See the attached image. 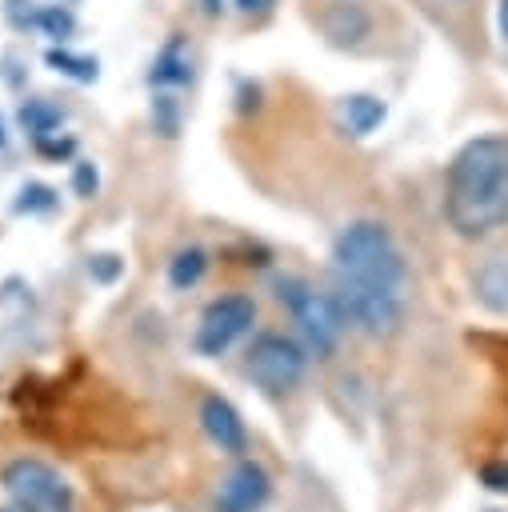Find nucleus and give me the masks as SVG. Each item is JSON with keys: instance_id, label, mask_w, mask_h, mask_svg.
I'll use <instances>...</instances> for the list:
<instances>
[{"instance_id": "5", "label": "nucleus", "mask_w": 508, "mask_h": 512, "mask_svg": "<svg viewBox=\"0 0 508 512\" xmlns=\"http://www.w3.org/2000/svg\"><path fill=\"white\" fill-rule=\"evenodd\" d=\"M304 368H308V356L296 340L288 336H276V332H264L252 340L248 356H244V372L252 384H260L264 392H288L304 380Z\"/></svg>"}, {"instance_id": "2", "label": "nucleus", "mask_w": 508, "mask_h": 512, "mask_svg": "<svg viewBox=\"0 0 508 512\" xmlns=\"http://www.w3.org/2000/svg\"><path fill=\"white\" fill-rule=\"evenodd\" d=\"M332 264L340 284H364V288H396L404 292L408 268L404 256L396 252L392 236L376 220H356L348 224L336 244H332Z\"/></svg>"}, {"instance_id": "4", "label": "nucleus", "mask_w": 508, "mask_h": 512, "mask_svg": "<svg viewBox=\"0 0 508 512\" xmlns=\"http://www.w3.org/2000/svg\"><path fill=\"white\" fill-rule=\"evenodd\" d=\"M0 484L16 512H76L68 480L44 460H32V456L12 460L0 472Z\"/></svg>"}, {"instance_id": "21", "label": "nucleus", "mask_w": 508, "mask_h": 512, "mask_svg": "<svg viewBox=\"0 0 508 512\" xmlns=\"http://www.w3.org/2000/svg\"><path fill=\"white\" fill-rule=\"evenodd\" d=\"M88 272H92L96 284H116L120 272H124V260L112 256V252H104V256H92V260H88Z\"/></svg>"}, {"instance_id": "26", "label": "nucleus", "mask_w": 508, "mask_h": 512, "mask_svg": "<svg viewBox=\"0 0 508 512\" xmlns=\"http://www.w3.org/2000/svg\"><path fill=\"white\" fill-rule=\"evenodd\" d=\"M4 140H8V136H4V120H0V148H4Z\"/></svg>"}, {"instance_id": "17", "label": "nucleus", "mask_w": 508, "mask_h": 512, "mask_svg": "<svg viewBox=\"0 0 508 512\" xmlns=\"http://www.w3.org/2000/svg\"><path fill=\"white\" fill-rule=\"evenodd\" d=\"M184 80H188V60L180 56V40H172V44L156 56L152 84H184Z\"/></svg>"}, {"instance_id": "9", "label": "nucleus", "mask_w": 508, "mask_h": 512, "mask_svg": "<svg viewBox=\"0 0 508 512\" xmlns=\"http://www.w3.org/2000/svg\"><path fill=\"white\" fill-rule=\"evenodd\" d=\"M200 428H204V436H208L220 452H228V456H240V452L248 448V428H244L240 412H236L224 396H216V392H208V396L200 400Z\"/></svg>"}, {"instance_id": "3", "label": "nucleus", "mask_w": 508, "mask_h": 512, "mask_svg": "<svg viewBox=\"0 0 508 512\" xmlns=\"http://www.w3.org/2000/svg\"><path fill=\"white\" fill-rule=\"evenodd\" d=\"M272 288H276V300L288 304V312L296 316V324H300L304 340L312 344V352H316V356H328V352L340 344L344 324H348L340 300L328 296V292L308 288V284L296 280V276H280Z\"/></svg>"}, {"instance_id": "16", "label": "nucleus", "mask_w": 508, "mask_h": 512, "mask_svg": "<svg viewBox=\"0 0 508 512\" xmlns=\"http://www.w3.org/2000/svg\"><path fill=\"white\" fill-rule=\"evenodd\" d=\"M52 208H56V188H48L40 180L20 184V192L12 200V212L16 216H36V212H52Z\"/></svg>"}, {"instance_id": "24", "label": "nucleus", "mask_w": 508, "mask_h": 512, "mask_svg": "<svg viewBox=\"0 0 508 512\" xmlns=\"http://www.w3.org/2000/svg\"><path fill=\"white\" fill-rule=\"evenodd\" d=\"M236 4H240L244 12H264V8L272 4V0H236Z\"/></svg>"}, {"instance_id": "8", "label": "nucleus", "mask_w": 508, "mask_h": 512, "mask_svg": "<svg viewBox=\"0 0 508 512\" xmlns=\"http://www.w3.org/2000/svg\"><path fill=\"white\" fill-rule=\"evenodd\" d=\"M268 496H272L268 472H264L256 460H240V464L224 476V484H220V492H216V508H220V512H260V508L268 504Z\"/></svg>"}, {"instance_id": "13", "label": "nucleus", "mask_w": 508, "mask_h": 512, "mask_svg": "<svg viewBox=\"0 0 508 512\" xmlns=\"http://www.w3.org/2000/svg\"><path fill=\"white\" fill-rule=\"evenodd\" d=\"M204 268H208V252L204 248H180L172 260H168V284L172 288H180V292H188L192 284H200V276H204Z\"/></svg>"}, {"instance_id": "7", "label": "nucleus", "mask_w": 508, "mask_h": 512, "mask_svg": "<svg viewBox=\"0 0 508 512\" xmlns=\"http://www.w3.org/2000/svg\"><path fill=\"white\" fill-rule=\"evenodd\" d=\"M336 300H340L344 316L372 336L392 332L404 316V292H396V288H364V284H340L336 280Z\"/></svg>"}, {"instance_id": "18", "label": "nucleus", "mask_w": 508, "mask_h": 512, "mask_svg": "<svg viewBox=\"0 0 508 512\" xmlns=\"http://www.w3.org/2000/svg\"><path fill=\"white\" fill-rule=\"evenodd\" d=\"M32 144H36V152H40L44 160H68V156L76 152V140H72V136H60V132L32 136Z\"/></svg>"}, {"instance_id": "11", "label": "nucleus", "mask_w": 508, "mask_h": 512, "mask_svg": "<svg viewBox=\"0 0 508 512\" xmlns=\"http://www.w3.org/2000/svg\"><path fill=\"white\" fill-rule=\"evenodd\" d=\"M384 116H388L384 100H376V96H368V92H356V96H344V100H340V120H344V128H348L352 136H368L372 128L384 124Z\"/></svg>"}, {"instance_id": "1", "label": "nucleus", "mask_w": 508, "mask_h": 512, "mask_svg": "<svg viewBox=\"0 0 508 512\" xmlns=\"http://www.w3.org/2000/svg\"><path fill=\"white\" fill-rule=\"evenodd\" d=\"M444 212L468 240L508 224V136H476L452 156Z\"/></svg>"}, {"instance_id": "19", "label": "nucleus", "mask_w": 508, "mask_h": 512, "mask_svg": "<svg viewBox=\"0 0 508 512\" xmlns=\"http://www.w3.org/2000/svg\"><path fill=\"white\" fill-rule=\"evenodd\" d=\"M96 188H100L96 164H92V160H76V164H72V192H76L80 200H92Z\"/></svg>"}, {"instance_id": "25", "label": "nucleus", "mask_w": 508, "mask_h": 512, "mask_svg": "<svg viewBox=\"0 0 508 512\" xmlns=\"http://www.w3.org/2000/svg\"><path fill=\"white\" fill-rule=\"evenodd\" d=\"M200 4H204V12H208V16H216V12L224 8V0H200Z\"/></svg>"}, {"instance_id": "20", "label": "nucleus", "mask_w": 508, "mask_h": 512, "mask_svg": "<svg viewBox=\"0 0 508 512\" xmlns=\"http://www.w3.org/2000/svg\"><path fill=\"white\" fill-rule=\"evenodd\" d=\"M40 28H44L52 40H68L72 28H76V20H72V12H64V8H44V12H40Z\"/></svg>"}, {"instance_id": "10", "label": "nucleus", "mask_w": 508, "mask_h": 512, "mask_svg": "<svg viewBox=\"0 0 508 512\" xmlns=\"http://www.w3.org/2000/svg\"><path fill=\"white\" fill-rule=\"evenodd\" d=\"M320 28L336 44H360L368 36V28H372V16L352 0H328L324 12H320Z\"/></svg>"}, {"instance_id": "6", "label": "nucleus", "mask_w": 508, "mask_h": 512, "mask_svg": "<svg viewBox=\"0 0 508 512\" xmlns=\"http://www.w3.org/2000/svg\"><path fill=\"white\" fill-rule=\"evenodd\" d=\"M252 320H256L252 296H240V292L220 296V300H212V304L200 312L192 348H196L200 356H224L244 332H252Z\"/></svg>"}, {"instance_id": "23", "label": "nucleus", "mask_w": 508, "mask_h": 512, "mask_svg": "<svg viewBox=\"0 0 508 512\" xmlns=\"http://www.w3.org/2000/svg\"><path fill=\"white\" fill-rule=\"evenodd\" d=\"M496 24H500V36L508 40V0H500V8H496Z\"/></svg>"}, {"instance_id": "15", "label": "nucleus", "mask_w": 508, "mask_h": 512, "mask_svg": "<svg viewBox=\"0 0 508 512\" xmlns=\"http://www.w3.org/2000/svg\"><path fill=\"white\" fill-rule=\"evenodd\" d=\"M20 128H24L28 136L56 132V128H60V108L48 104V100H28V104H20Z\"/></svg>"}, {"instance_id": "12", "label": "nucleus", "mask_w": 508, "mask_h": 512, "mask_svg": "<svg viewBox=\"0 0 508 512\" xmlns=\"http://www.w3.org/2000/svg\"><path fill=\"white\" fill-rule=\"evenodd\" d=\"M476 296H480V304H484L488 312L508 316V260H504V256L488 260V264L476 272Z\"/></svg>"}, {"instance_id": "22", "label": "nucleus", "mask_w": 508, "mask_h": 512, "mask_svg": "<svg viewBox=\"0 0 508 512\" xmlns=\"http://www.w3.org/2000/svg\"><path fill=\"white\" fill-rule=\"evenodd\" d=\"M480 484L488 492H508V460H492L480 468Z\"/></svg>"}, {"instance_id": "14", "label": "nucleus", "mask_w": 508, "mask_h": 512, "mask_svg": "<svg viewBox=\"0 0 508 512\" xmlns=\"http://www.w3.org/2000/svg\"><path fill=\"white\" fill-rule=\"evenodd\" d=\"M44 64L56 68V72H64V76H72V80H84V84L96 80V72H100V64L92 56H76L68 48H48L44 52Z\"/></svg>"}]
</instances>
